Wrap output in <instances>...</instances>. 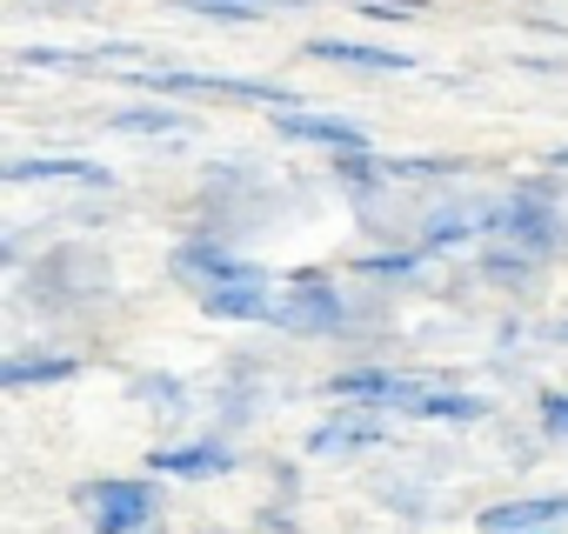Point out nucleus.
<instances>
[{
	"mask_svg": "<svg viewBox=\"0 0 568 534\" xmlns=\"http://www.w3.org/2000/svg\"><path fill=\"white\" fill-rule=\"evenodd\" d=\"M141 88L154 94H214V101H261L267 114H288L308 107L295 88H274V81H241V74H194V68H134Z\"/></svg>",
	"mask_w": 568,
	"mask_h": 534,
	"instance_id": "obj_1",
	"label": "nucleus"
},
{
	"mask_svg": "<svg viewBox=\"0 0 568 534\" xmlns=\"http://www.w3.org/2000/svg\"><path fill=\"white\" fill-rule=\"evenodd\" d=\"M81 507H88L94 534H141L161 514V487L141 481V474H108V481H88L81 487Z\"/></svg>",
	"mask_w": 568,
	"mask_h": 534,
	"instance_id": "obj_2",
	"label": "nucleus"
},
{
	"mask_svg": "<svg viewBox=\"0 0 568 534\" xmlns=\"http://www.w3.org/2000/svg\"><path fill=\"white\" fill-rule=\"evenodd\" d=\"M261 321H267V328H295V335H335V328L348 321V301H342V288H335L328 275L302 267V275L288 281V295L267 301Z\"/></svg>",
	"mask_w": 568,
	"mask_h": 534,
	"instance_id": "obj_3",
	"label": "nucleus"
},
{
	"mask_svg": "<svg viewBox=\"0 0 568 534\" xmlns=\"http://www.w3.org/2000/svg\"><path fill=\"white\" fill-rule=\"evenodd\" d=\"M174 275H181L187 288L214 295V288L267 281V267H254V260H241V254H227V247H214V240H187V247H174Z\"/></svg>",
	"mask_w": 568,
	"mask_h": 534,
	"instance_id": "obj_4",
	"label": "nucleus"
},
{
	"mask_svg": "<svg viewBox=\"0 0 568 534\" xmlns=\"http://www.w3.org/2000/svg\"><path fill=\"white\" fill-rule=\"evenodd\" d=\"M481 534H548L568 527V494H521V501H495L475 521Z\"/></svg>",
	"mask_w": 568,
	"mask_h": 534,
	"instance_id": "obj_5",
	"label": "nucleus"
},
{
	"mask_svg": "<svg viewBox=\"0 0 568 534\" xmlns=\"http://www.w3.org/2000/svg\"><path fill=\"white\" fill-rule=\"evenodd\" d=\"M274 134H288V141H315V147H335V154H368V127H355V121H342V114L288 107V114H274Z\"/></svg>",
	"mask_w": 568,
	"mask_h": 534,
	"instance_id": "obj_6",
	"label": "nucleus"
},
{
	"mask_svg": "<svg viewBox=\"0 0 568 534\" xmlns=\"http://www.w3.org/2000/svg\"><path fill=\"white\" fill-rule=\"evenodd\" d=\"M227 468H234L227 441H187V448H154L148 454V474H161V481H214Z\"/></svg>",
	"mask_w": 568,
	"mask_h": 534,
	"instance_id": "obj_7",
	"label": "nucleus"
},
{
	"mask_svg": "<svg viewBox=\"0 0 568 534\" xmlns=\"http://www.w3.org/2000/svg\"><path fill=\"white\" fill-rule=\"evenodd\" d=\"M308 61H328V68H375V74H415V54H402V48L328 41V34H315V41H308Z\"/></svg>",
	"mask_w": 568,
	"mask_h": 534,
	"instance_id": "obj_8",
	"label": "nucleus"
},
{
	"mask_svg": "<svg viewBox=\"0 0 568 534\" xmlns=\"http://www.w3.org/2000/svg\"><path fill=\"white\" fill-rule=\"evenodd\" d=\"M8 187H28V181H88V187H114V174L101 161H74V154H41V161H8L0 167Z\"/></svg>",
	"mask_w": 568,
	"mask_h": 534,
	"instance_id": "obj_9",
	"label": "nucleus"
},
{
	"mask_svg": "<svg viewBox=\"0 0 568 534\" xmlns=\"http://www.w3.org/2000/svg\"><path fill=\"white\" fill-rule=\"evenodd\" d=\"M388 428H382V408H368V414H335V421H322L315 434H308V454H362V448H375Z\"/></svg>",
	"mask_w": 568,
	"mask_h": 534,
	"instance_id": "obj_10",
	"label": "nucleus"
},
{
	"mask_svg": "<svg viewBox=\"0 0 568 534\" xmlns=\"http://www.w3.org/2000/svg\"><path fill=\"white\" fill-rule=\"evenodd\" d=\"M395 408L415 414V421H481V414H488V401H475V394H448V388H422V381H408V394H402Z\"/></svg>",
	"mask_w": 568,
	"mask_h": 534,
	"instance_id": "obj_11",
	"label": "nucleus"
},
{
	"mask_svg": "<svg viewBox=\"0 0 568 534\" xmlns=\"http://www.w3.org/2000/svg\"><path fill=\"white\" fill-rule=\"evenodd\" d=\"M328 394H335V401H362V408H395V401L408 394V381L388 374V368H348V374L328 381Z\"/></svg>",
	"mask_w": 568,
	"mask_h": 534,
	"instance_id": "obj_12",
	"label": "nucleus"
},
{
	"mask_svg": "<svg viewBox=\"0 0 568 534\" xmlns=\"http://www.w3.org/2000/svg\"><path fill=\"white\" fill-rule=\"evenodd\" d=\"M81 355H8L0 361V388H41V381H74Z\"/></svg>",
	"mask_w": 568,
	"mask_h": 534,
	"instance_id": "obj_13",
	"label": "nucleus"
},
{
	"mask_svg": "<svg viewBox=\"0 0 568 534\" xmlns=\"http://www.w3.org/2000/svg\"><path fill=\"white\" fill-rule=\"evenodd\" d=\"M267 281H247V288H214V295H201V315L207 321H261L267 315Z\"/></svg>",
	"mask_w": 568,
	"mask_h": 534,
	"instance_id": "obj_14",
	"label": "nucleus"
},
{
	"mask_svg": "<svg viewBox=\"0 0 568 534\" xmlns=\"http://www.w3.org/2000/svg\"><path fill=\"white\" fill-rule=\"evenodd\" d=\"M114 134H187V114L181 107H121L108 114Z\"/></svg>",
	"mask_w": 568,
	"mask_h": 534,
	"instance_id": "obj_15",
	"label": "nucleus"
},
{
	"mask_svg": "<svg viewBox=\"0 0 568 534\" xmlns=\"http://www.w3.org/2000/svg\"><path fill=\"white\" fill-rule=\"evenodd\" d=\"M181 14H201V21H227V28H247V21H267V14H254L247 0H174Z\"/></svg>",
	"mask_w": 568,
	"mask_h": 534,
	"instance_id": "obj_16",
	"label": "nucleus"
},
{
	"mask_svg": "<svg viewBox=\"0 0 568 534\" xmlns=\"http://www.w3.org/2000/svg\"><path fill=\"white\" fill-rule=\"evenodd\" d=\"M415 267H422V254H362L355 275H362V281H408Z\"/></svg>",
	"mask_w": 568,
	"mask_h": 534,
	"instance_id": "obj_17",
	"label": "nucleus"
},
{
	"mask_svg": "<svg viewBox=\"0 0 568 534\" xmlns=\"http://www.w3.org/2000/svg\"><path fill=\"white\" fill-rule=\"evenodd\" d=\"M355 8L368 21H415V14H428V0H355Z\"/></svg>",
	"mask_w": 568,
	"mask_h": 534,
	"instance_id": "obj_18",
	"label": "nucleus"
},
{
	"mask_svg": "<svg viewBox=\"0 0 568 534\" xmlns=\"http://www.w3.org/2000/svg\"><path fill=\"white\" fill-rule=\"evenodd\" d=\"M134 394H141V401H154V408H168V414H181V401H187V394H181V381H154V374H141V381H134Z\"/></svg>",
	"mask_w": 568,
	"mask_h": 534,
	"instance_id": "obj_19",
	"label": "nucleus"
},
{
	"mask_svg": "<svg viewBox=\"0 0 568 534\" xmlns=\"http://www.w3.org/2000/svg\"><path fill=\"white\" fill-rule=\"evenodd\" d=\"M541 428L568 441V394H541Z\"/></svg>",
	"mask_w": 568,
	"mask_h": 534,
	"instance_id": "obj_20",
	"label": "nucleus"
},
{
	"mask_svg": "<svg viewBox=\"0 0 568 534\" xmlns=\"http://www.w3.org/2000/svg\"><path fill=\"white\" fill-rule=\"evenodd\" d=\"M548 167H568V147H561V154H548Z\"/></svg>",
	"mask_w": 568,
	"mask_h": 534,
	"instance_id": "obj_21",
	"label": "nucleus"
},
{
	"mask_svg": "<svg viewBox=\"0 0 568 534\" xmlns=\"http://www.w3.org/2000/svg\"><path fill=\"white\" fill-rule=\"evenodd\" d=\"M548 534H561V527H548Z\"/></svg>",
	"mask_w": 568,
	"mask_h": 534,
	"instance_id": "obj_22",
	"label": "nucleus"
}]
</instances>
